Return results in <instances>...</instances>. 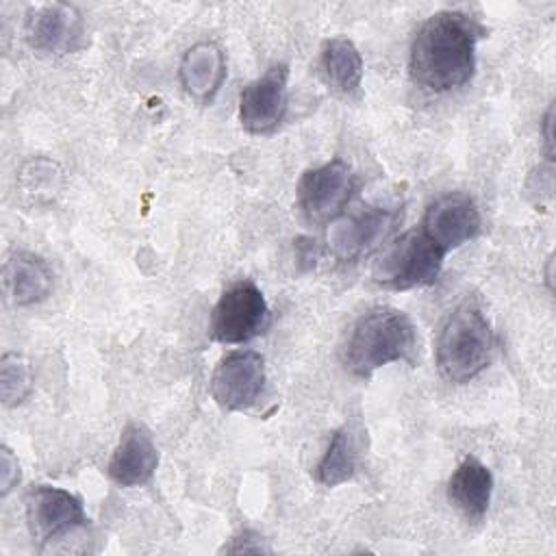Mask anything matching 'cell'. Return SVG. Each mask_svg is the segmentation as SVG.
<instances>
[{"mask_svg":"<svg viewBox=\"0 0 556 556\" xmlns=\"http://www.w3.org/2000/svg\"><path fill=\"white\" fill-rule=\"evenodd\" d=\"M480 24L460 11H439L415 33L410 43V76L430 93H445L467 85L476 72Z\"/></svg>","mask_w":556,"mask_h":556,"instance_id":"6da1fadb","label":"cell"},{"mask_svg":"<svg viewBox=\"0 0 556 556\" xmlns=\"http://www.w3.org/2000/svg\"><path fill=\"white\" fill-rule=\"evenodd\" d=\"M419 348L413 319L395 306H374L363 313L343 343V365L358 378H369L384 365L413 363Z\"/></svg>","mask_w":556,"mask_h":556,"instance_id":"7a4b0ae2","label":"cell"},{"mask_svg":"<svg viewBox=\"0 0 556 556\" xmlns=\"http://www.w3.org/2000/svg\"><path fill=\"white\" fill-rule=\"evenodd\" d=\"M493 352L491 324L476 300H463L445 317L437 337V367L447 382H469L486 369Z\"/></svg>","mask_w":556,"mask_h":556,"instance_id":"3957f363","label":"cell"},{"mask_svg":"<svg viewBox=\"0 0 556 556\" xmlns=\"http://www.w3.org/2000/svg\"><path fill=\"white\" fill-rule=\"evenodd\" d=\"M441 252L419 228L400 235L374 263V282L393 291H408L437 282L443 269Z\"/></svg>","mask_w":556,"mask_h":556,"instance_id":"277c9868","label":"cell"},{"mask_svg":"<svg viewBox=\"0 0 556 556\" xmlns=\"http://www.w3.org/2000/svg\"><path fill=\"white\" fill-rule=\"evenodd\" d=\"M269 328V306L252 280L230 285L213 306L211 334L226 345L245 343Z\"/></svg>","mask_w":556,"mask_h":556,"instance_id":"5b68a950","label":"cell"},{"mask_svg":"<svg viewBox=\"0 0 556 556\" xmlns=\"http://www.w3.org/2000/svg\"><path fill=\"white\" fill-rule=\"evenodd\" d=\"M354 187L352 167L341 159H332L302 174L295 189L298 208L311 224H330L343 213Z\"/></svg>","mask_w":556,"mask_h":556,"instance_id":"8992f818","label":"cell"},{"mask_svg":"<svg viewBox=\"0 0 556 556\" xmlns=\"http://www.w3.org/2000/svg\"><path fill=\"white\" fill-rule=\"evenodd\" d=\"M24 510L28 532L39 547L56 539H63L65 534L87 523V515L80 500L61 486H33L26 493Z\"/></svg>","mask_w":556,"mask_h":556,"instance_id":"52a82bcc","label":"cell"},{"mask_svg":"<svg viewBox=\"0 0 556 556\" xmlns=\"http://www.w3.org/2000/svg\"><path fill=\"white\" fill-rule=\"evenodd\" d=\"M397 213L382 206H367L341 213L328 228V248L337 261L354 263L369 256L393 230Z\"/></svg>","mask_w":556,"mask_h":556,"instance_id":"ba28073f","label":"cell"},{"mask_svg":"<svg viewBox=\"0 0 556 556\" xmlns=\"http://www.w3.org/2000/svg\"><path fill=\"white\" fill-rule=\"evenodd\" d=\"M265 387V358L254 350H235L219 358L211 374V397L226 410L256 404Z\"/></svg>","mask_w":556,"mask_h":556,"instance_id":"9c48e42d","label":"cell"},{"mask_svg":"<svg viewBox=\"0 0 556 556\" xmlns=\"http://www.w3.org/2000/svg\"><path fill=\"white\" fill-rule=\"evenodd\" d=\"M289 106V67L271 65L248 83L239 96V124L252 135H267L280 126Z\"/></svg>","mask_w":556,"mask_h":556,"instance_id":"30bf717a","label":"cell"},{"mask_svg":"<svg viewBox=\"0 0 556 556\" xmlns=\"http://www.w3.org/2000/svg\"><path fill=\"white\" fill-rule=\"evenodd\" d=\"M419 230L447 254L480 235L482 217L469 195L445 193L428 204Z\"/></svg>","mask_w":556,"mask_h":556,"instance_id":"8fae6325","label":"cell"},{"mask_svg":"<svg viewBox=\"0 0 556 556\" xmlns=\"http://www.w3.org/2000/svg\"><path fill=\"white\" fill-rule=\"evenodd\" d=\"M83 35V20L76 7L52 2L35 9L26 20L28 46L48 56L72 52Z\"/></svg>","mask_w":556,"mask_h":556,"instance_id":"7c38bea8","label":"cell"},{"mask_svg":"<svg viewBox=\"0 0 556 556\" xmlns=\"http://www.w3.org/2000/svg\"><path fill=\"white\" fill-rule=\"evenodd\" d=\"M159 465V450L143 424H128L109 460V478L119 486H141L152 480Z\"/></svg>","mask_w":556,"mask_h":556,"instance_id":"4fadbf2b","label":"cell"},{"mask_svg":"<svg viewBox=\"0 0 556 556\" xmlns=\"http://www.w3.org/2000/svg\"><path fill=\"white\" fill-rule=\"evenodd\" d=\"M226 54L215 41H198L189 46L178 63V78L187 96L200 104H208L226 80Z\"/></svg>","mask_w":556,"mask_h":556,"instance_id":"5bb4252c","label":"cell"},{"mask_svg":"<svg viewBox=\"0 0 556 556\" xmlns=\"http://www.w3.org/2000/svg\"><path fill=\"white\" fill-rule=\"evenodd\" d=\"M493 473L473 456H467L447 480L450 502L469 519L480 521L491 504Z\"/></svg>","mask_w":556,"mask_h":556,"instance_id":"9a60e30c","label":"cell"},{"mask_svg":"<svg viewBox=\"0 0 556 556\" xmlns=\"http://www.w3.org/2000/svg\"><path fill=\"white\" fill-rule=\"evenodd\" d=\"M4 289L15 306L39 304L52 291V271L41 256L15 252L4 263Z\"/></svg>","mask_w":556,"mask_h":556,"instance_id":"2e32d148","label":"cell"},{"mask_svg":"<svg viewBox=\"0 0 556 556\" xmlns=\"http://www.w3.org/2000/svg\"><path fill=\"white\" fill-rule=\"evenodd\" d=\"M319 67L326 85L341 96H352L363 83V56L348 37H332L324 41Z\"/></svg>","mask_w":556,"mask_h":556,"instance_id":"e0dca14e","label":"cell"},{"mask_svg":"<svg viewBox=\"0 0 556 556\" xmlns=\"http://www.w3.org/2000/svg\"><path fill=\"white\" fill-rule=\"evenodd\" d=\"M358 456H361L358 434L354 426L345 424L339 430H334L321 460L317 463V469H315L317 480L328 489L352 480L358 467Z\"/></svg>","mask_w":556,"mask_h":556,"instance_id":"ac0fdd59","label":"cell"},{"mask_svg":"<svg viewBox=\"0 0 556 556\" xmlns=\"http://www.w3.org/2000/svg\"><path fill=\"white\" fill-rule=\"evenodd\" d=\"M33 391V371L28 361L17 352H7L0 358V397L7 408L22 404Z\"/></svg>","mask_w":556,"mask_h":556,"instance_id":"d6986e66","label":"cell"},{"mask_svg":"<svg viewBox=\"0 0 556 556\" xmlns=\"http://www.w3.org/2000/svg\"><path fill=\"white\" fill-rule=\"evenodd\" d=\"M17 482H20V463L13 456V452L7 445H2V450H0V493H2V497H7Z\"/></svg>","mask_w":556,"mask_h":556,"instance_id":"ffe728a7","label":"cell"},{"mask_svg":"<svg viewBox=\"0 0 556 556\" xmlns=\"http://www.w3.org/2000/svg\"><path fill=\"white\" fill-rule=\"evenodd\" d=\"M293 252H295V263L302 271H308L317 265V258H319V245L313 237H298L293 241Z\"/></svg>","mask_w":556,"mask_h":556,"instance_id":"44dd1931","label":"cell"},{"mask_svg":"<svg viewBox=\"0 0 556 556\" xmlns=\"http://www.w3.org/2000/svg\"><path fill=\"white\" fill-rule=\"evenodd\" d=\"M224 549H226V552H235V554H241V552H254V554H258V552H269V547L263 545V539H261L258 534L250 532V530L241 532L239 536H232V543L226 545Z\"/></svg>","mask_w":556,"mask_h":556,"instance_id":"7402d4cb","label":"cell"},{"mask_svg":"<svg viewBox=\"0 0 556 556\" xmlns=\"http://www.w3.org/2000/svg\"><path fill=\"white\" fill-rule=\"evenodd\" d=\"M543 150L547 161L554 159V104L547 106L545 115H543Z\"/></svg>","mask_w":556,"mask_h":556,"instance_id":"603a6c76","label":"cell"}]
</instances>
